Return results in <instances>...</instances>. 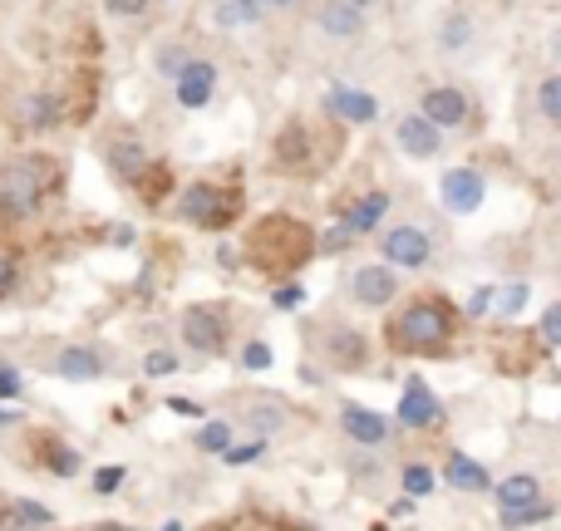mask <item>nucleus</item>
Returning <instances> with one entry per match:
<instances>
[{"instance_id":"16","label":"nucleus","mask_w":561,"mask_h":531,"mask_svg":"<svg viewBox=\"0 0 561 531\" xmlns=\"http://www.w3.org/2000/svg\"><path fill=\"white\" fill-rule=\"evenodd\" d=\"M542 503V483L533 473H513L497 483V507H533Z\"/></svg>"},{"instance_id":"19","label":"nucleus","mask_w":561,"mask_h":531,"mask_svg":"<svg viewBox=\"0 0 561 531\" xmlns=\"http://www.w3.org/2000/svg\"><path fill=\"white\" fill-rule=\"evenodd\" d=\"M55 118H59V108H55V99L45 94V89H35V94H25L20 99V124L25 128H55Z\"/></svg>"},{"instance_id":"45","label":"nucleus","mask_w":561,"mask_h":531,"mask_svg":"<svg viewBox=\"0 0 561 531\" xmlns=\"http://www.w3.org/2000/svg\"><path fill=\"white\" fill-rule=\"evenodd\" d=\"M547 55H552V59H557V65H561V25L552 30V35H547Z\"/></svg>"},{"instance_id":"39","label":"nucleus","mask_w":561,"mask_h":531,"mask_svg":"<svg viewBox=\"0 0 561 531\" xmlns=\"http://www.w3.org/2000/svg\"><path fill=\"white\" fill-rule=\"evenodd\" d=\"M15 507H20V512H25L35 527H49V522H55V517H49V507H39V503H15Z\"/></svg>"},{"instance_id":"5","label":"nucleus","mask_w":561,"mask_h":531,"mask_svg":"<svg viewBox=\"0 0 561 531\" xmlns=\"http://www.w3.org/2000/svg\"><path fill=\"white\" fill-rule=\"evenodd\" d=\"M232 212H237V197L222 193V187L197 183V187H187L183 193V217L187 222H197V227H222Z\"/></svg>"},{"instance_id":"25","label":"nucleus","mask_w":561,"mask_h":531,"mask_svg":"<svg viewBox=\"0 0 561 531\" xmlns=\"http://www.w3.org/2000/svg\"><path fill=\"white\" fill-rule=\"evenodd\" d=\"M227 443H232V428L227 424H207L203 434H197V448H203V453H227Z\"/></svg>"},{"instance_id":"11","label":"nucleus","mask_w":561,"mask_h":531,"mask_svg":"<svg viewBox=\"0 0 561 531\" xmlns=\"http://www.w3.org/2000/svg\"><path fill=\"white\" fill-rule=\"evenodd\" d=\"M399 418H404L409 428H434L438 418H444V408H438V399L428 394L424 379H409V384H404V399H399Z\"/></svg>"},{"instance_id":"34","label":"nucleus","mask_w":561,"mask_h":531,"mask_svg":"<svg viewBox=\"0 0 561 531\" xmlns=\"http://www.w3.org/2000/svg\"><path fill=\"white\" fill-rule=\"evenodd\" d=\"M262 453H266V443H262V438H252L247 448H227V463H256Z\"/></svg>"},{"instance_id":"28","label":"nucleus","mask_w":561,"mask_h":531,"mask_svg":"<svg viewBox=\"0 0 561 531\" xmlns=\"http://www.w3.org/2000/svg\"><path fill=\"white\" fill-rule=\"evenodd\" d=\"M527 296H533V286H527V280H507V290H503V300H497V305H503V315H517V310L527 305Z\"/></svg>"},{"instance_id":"21","label":"nucleus","mask_w":561,"mask_h":531,"mask_svg":"<svg viewBox=\"0 0 561 531\" xmlns=\"http://www.w3.org/2000/svg\"><path fill=\"white\" fill-rule=\"evenodd\" d=\"M108 168H114L118 177H138L148 168V153L138 143H114L108 148Z\"/></svg>"},{"instance_id":"6","label":"nucleus","mask_w":561,"mask_h":531,"mask_svg":"<svg viewBox=\"0 0 561 531\" xmlns=\"http://www.w3.org/2000/svg\"><path fill=\"white\" fill-rule=\"evenodd\" d=\"M325 114L340 118V124H375V118H379V99L369 94V89H355V84H330Z\"/></svg>"},{"instance_id":"13","label":"nucleus","mask_w":561,"mask_h":531,"mask_svg":"<svg viewBox=\"0 0 561 531\" xmlns=\"http://www.w3.org/2000/svg\"><path fill=\"white\" fill-rule=\"evenodd\" d=\"M316 25L325 30L330 39H355L359 30H365V10H355L350 0H325V5L316 10Z\"/></svg>"},{"instance_id":"26","label":"nucleus","mask_w":561,"mask_h":531,"mask_svg":"<svg viewBox=\"0 0 561 531\" xmlns=\"http://www.w3.org/2000/svg\"><path fill=\"white\" fill-rule=\"evenodd\" d=\"M187 59H193V55H187L183 45H163V55H158V74L178 79V74H183V69H187Z\"/></svg>"},{"instance_id":"3","label":"nucleus","mask_w":561,"mask_h":531,"mask_svg":"<svg viewBox=\"0 0 561 531\" xmlns=\"http://www.w3.org/2000/svg\"><path fill=\"white\" fill-rule=\"evenodd\" d=\"M379 256H385V266L419 270V266H428V256H434V242H428L424 227H389L385 242H379Z\"/></svg>"},{"instance_id":"10","label":"nucleus","mask_w":561,"mask_h":531,"mask_svg":"<svg viewBox=\"0 0 561 531\" xmlns=\"http://www.w3.org/2000/svg\"><path fill=\"white\" fill-rule=\"evenodd\" d=\"M419 114H424L434 128H458L468 118V94L454 84H438L424 94V108H419Z\"/></svg>"},{"instance_id":"2","label":"nucleus","mask_w":561,"mask_h":531,"mask_svg":"<svg viewBox=\"0 0 561 531\" xmlns=\"http://www.w3.org/2000/svg\"><path fill=\"white\" fill-rule=\"evenodd\" d=\"M45 183H49V163H30V158H20V163H10L5 177H0V203H5L15 217H30L39 207Z\"/></svg>"},{"instance_id":"29","label":"nucleus","mask_w":561,"mask_h":531,"mask_svg":"<svg viewBox=\"0 0 561 531\" xmlns=\"http://www.w3.org/2000/svg\"><path fill=\"white\" fill-rule=\"evenodd\" d=\"M144 369H148V374H153V379H163V374H173V369H178V359L168 355V349H153V355L144 359Z\"/></svg>"},{"instance_id":"36","label":"nucleus","mask_w":561,"mask_h":531,"mask_svg":"<svg viewBox=\"0 0 561 531\" xmlns=\"http://www.w3.org/2000/svg\"><path fill=\"white\" fill-rule=\"evenodd\" d=\"M104 10H108V15H144V10H148V0H104Z\"/></svg>"},{"instance_id":"14","label":"nucleus","mask_w":561,"mask_h":531,"mask_svg":"<svg viewBox=\"0 0 561 531\" xmlns=\"http://www.w3.org/2000/svg\"><path fill=\"white\" fill-rule=\"evenodd\" d=\"M340 424H345V434L355 438V443L365 448H379L389 438V424L375 414V408H359V404H345V414H340Z\"/></svg>"},{"instance_id":"17","label":"nucleus","mask_w":561,"mask_h":531,"mask_svg":"<svg viewBox=\"0 0 561 531\" xmlns=\"http://www.w3.org/2000/svg\"><path fill=\"white\" fill-rule=\"evenodd\" d=\"M385 212H389V193H365L355 207L345 212V222H350V232H375L379 222H385Z\"/></svg>"},{"instance_id":"40","label":"nucleus","mask_w":561,"mask_h":531,"mask_svg":"<svg viewBox=\"0 0 561 531\" xmlns=\"http://www.w3.org/2000/svg\"><path fill=\"white\" fill-rule=\"evenodd\" d=\"M10 286H15V256L0 252V296H5Z\"/></svg>"},{"instance_id":"24","label":"nucleus","mask_w":561,"mask_h":531,"mask_svg":"<svg viewBox=\"0 0 561 531\" xmlns=\"http://www.w3.org/2000/svg\"><path fill=\"white\" fill-rule=\"evenodd\" d=\"M552 517V507L547 503H533V507H503V527H537Z\"/></svg>"},{"instance_id":"8","label":"nucleus","mask_w":561,"mask_h":531,"mask_svg":"<svg viewBox=\"0 0 561 531\" xmlns=\"http://www.w3.org/2000/svg\"><path fill=\"white\" fill-rule=\"evenodd\" d=\"M394 143H399V153H409V158H434L438 148H444V128H434L424 114H404L394 124Z\"/></svg>"},{"instance_id":"48","label":"nucleus","mask_w":561,"mask_h":531,"mask_svg":"<svg viewBox=\"0 0 561 531\" xmlns=\"http://www.w3.org/2000/svg\"><path fill=\"white\" fill-rule=\"evenodd\" d=\"M99 531H128V527H114V522H104V527H99Z\"/></svg>"},{"instance_id":"15","label":"nucleus","mask_w":561,"mask_h":531,"mask_svg":"<svg viewBox=\"0 0 561 531\" xmlns=\"http://www.w3.org/2000/svg\"><path fill=\"white\" fill-rule=\"evenodd\" d=\"M473 20H468V10H448L444 20H438V45L448 49V55H463V49H473Z\"/></svg>"},{"instance_id":"4","label":"nucleus","mask_w":561,"mask_h":531,"mask_svg":"<svg viewBox=\"0 0 561 531\" xmlns=\"http://www.w3.org/2000/svg\"><path fill=\"white\" fill-rule=\"evenodd\" d=\"M438 197H444L448 212L468 217V212H478V207H483L488 183H483V173H478V168H448V173L438 177Z\"/></svg>"},{"instance_id":"1","label":"nucleus","mask_w":561,"mask_h":531,"mask_svg":"<svg viewBox=\"0 0 561 531\" xmlns=\"http://www.w3.org/2000/svg\"><path fill=\"white\" fill-rule=\"evenodd\" d=\"M448 335H454V315L438 300H419L394 320V345L409 355H434L448 345Z\"/></svg>"},{"instance_id":"43","label":"nucleus","mask_w":561,"mask_h":531,"mask_svg":"<svg viewBox=\"0 0 561 531\" xmlns=\"http://www.w3.org/2000/svg\"><path fill=\"white\" fill-rule=\"evenodd\" d=\"M49 463H55V473H75V467H79V458H75V453H55V458H49Z\"/></svg>"},{"instance_id":"20","label":"nucleus","mask_w":561,"mask_h":531,"mask_svg":"<svg viewBox=\"0 0 561 531\" xmlns=\"http://www.w3.org/2000/svg\"><path fill=\"white\" fill-rule=\"evenodd\" d=\"M59 374L65 379H99L104 374V359L94 355V349H59Z\"/></svg>"},{"instance_id":"32","label":"nucleus","mask_w":561,"mask_h":531,"mask_svg":"<svg viewBox=\"0 0 561 531\" xmlns=\"http://www.w3.org/2000/svg\"><path fill=\"white\" fill-rule=\"evenodd\" d=\"M242 365H247V369H266V365H272V349H266L262 339H252V345L242 349Z\"/></svg>"},{"instance_id":"31","label":"nucleus","mask_w":561,"mask_h":531,"mask_svg":"<svg viewBox=\"0 0 561 531\" xmlns=\"http://www.w3.org/2000/svg\"><path fill=\"white\" fill-rule=\"evenodd\" d=\"M118 483H124V467H99L94 473V493H118Z\"/></svg>"},{"instance_id":"22","label":"nucleus","mask_w":561,"mask_h":531,"mask_svg":"<svg viewBox=\"0 0 561 531\" xmlns=\"http://www.w3.org/2000/svg\"><path fill=\"white\" fill-rule=\"evenodd\" d=\"M537 108H542L547 124L561 128V74H552V79H542V84H537Z\"/></svg>"},{"instance_id":"18","label":"nucleus","mask_w":561,"mask_h":531,"mask_svg":"<svg viewBox=\"0 0 561 531\" xmlns=\"http://www.w3.org/2000/svg\"><path fill=\"white\" fill-rule=\"evenodd\" d=\"M448 483H454L458 493H483L493 477H488V467L473 463L468 453H448Z\"/></svg>"},{"instance_id":"23","label":"nucleus","mask_w":561,"mask_h":531,"mask_svg":"<svg viewBox=\"0 0 561 531\" xmlns=\"http://www.w3.org/2000/svg\"><path fill=\"white\" fill-rule=\"evenodd\" d=\"M217 20H222V25H256V20H262V0H227Z\"/></svg>"},{"instance_id":"46","label":"nucleus","mask_w":561,"mask_h":531,"mask_svg":"<svg viewBox=\"0 0 561 531\" xmlns=\"http://www.w3.org/2000/svg\"><path fill=\"white\" fill-rule=\"evenodd\" d=\"M350 5H355V10H375L379 0H350Z\"/></svg>"},{"instance_id":"27","label":"nucleus","mask_w":561,"mask_h":531,"mask_svg":"<svg viewBox=\"0 0 561 531\" xmlns=\"http://www.w3.org/2000/svg\"><path fill=\"white\" fill-rule=\"evenodd\" d=\"M404 493H409V497H428V493H434V473H428L424 463L404 467Z\"/></svg>"},{"instance_id":"37","label":"nucleus","mask_w":561,"mask_h":531,"mask_svg":"<svg viewBox=\"0 0 561 531\" xmlns=\"http://www.w3.org/2000/svg\"><path fill=\"white\" fill-rule=\"evenodd\" d=\"M272 300H276V305H280V310H296V305H300V300H306V290H300V286H280V290H276V296H272Z\"/></svg>"},{"instance_id":"30","label":"nucleus","mask_w":561,"mask_h":531,"mask_svg":"<svg viewBox=\"0 0 561 531\" xmlns=\"http://www.w3.org/2000/svg\"><path fill=\"white\" fill-rule=\"evenodd\" d=\"M330 349H340V355H345V369H355V359H359V339L355 335H345V330L330 335Z\"/></svg>"},{"instance_id":"44","label":"nucleus","mask_w":561,"mask_h":531,"mask_svg":"<svg viewBox=\"0 0 561 531\" xmlns=\"http://www.w3.org/2000/svg\"><path fill=\"white\" fill-rule=\"evenodd\" d=\"M168 408H173V414H203L193 399H168Z\"/></svg>"},{"instance_id":"33","label":"nucleus","mask_w":561,"mask_h":531,"mask_svg":"<svg viewBox=\"0 0 561 531\" xmlns=\"http://www.w3.org/2000/svg\"><path fill=\"white\" fill-rule=\"evenodd\" d=\"M0 531H45V527H35L20 507H10V512H0Z\"/></svg>"},{"instance_id":"12","label":"nucleus","mask_w":561,"mask_h":531,"mask_svg":"<svg viewBox=\"0 0 561 531\" xmlns=\"http://www.w3.org/2000/svg\"><path fill=\"white\" fill-rule=\"evenodd\" d=\"M183 339L197 349V355H217V349L227 345V330H222V320H217L213 310H187L183 315Z\"/></svg>"},{"instance_id":"7","label":"nucleus","mask_w":561,"mask_h":531,"mask_svg":"<svg viewBox=\"0 0 561 531\" xmlns=\"http://www.w3.org/2000/svg\"><path fill=\"white\" fill-rule=\"evenodd\" d=\"M217 89V65L213 59H187V69L173 79V94L183 108H207Z\"/></svg>"},{"instance_id":"9","label":"nucleus","mask_w":561,"mask_h":531,"mask_svg":"<svg viewBox=\"0 0 561 531\" xmlns=\"http://www.w3.org/2000/svg\"><path fill=\"white\" fill-rule=\"evenodd\" d=\"M350 290H355L359 305H389L399 296V276H394V266H359L350 276Z\"/></svg>"},{"instance_id":"42","label":"nucleus","mask_w":561,"mask_h":531,"mask_svg":"<svg viewBox=\"0 0 561 531\" xmlns=\"http://www.w3.org/2000/svg\"><path fill=\"white\" fill-rule=\"evenodd\" d=\"M493 300H497V290H493V286H483V290H478L473 300H468V310H473V315H483V310L493 305Z\"/></svg>"},{"instance_id":"47","label":"nucleus","mask_w":561,"mask_h":531,"mask_svg":"<svg viewBox=\"0 0 561 531\" xmlns=\"http://www.w3.org/2000/svg\"><path fill=\"white\" fill-rule=\"evenodd\" d=\"M262 5H272V10H286V5H296V0H262Z\"/></svg>"},{"instance_id":"41","label":"nucleus","mask_w":561,"mask_h":531,"mask_svg":"<svg viewBox=\"0 0 561 531\" xmlns=\"http://www.w3.org/2000/svg\"><path fill=\"white\" fill-rule=\"evenodd\" d=\"M15 394H20V374L0 365V399H15Z\"/></svg>"},{"instance_id":"35","label":"nucleus","mask_w":561,"mask_h":531,"mask_svg":"<svg viewBox=\"0 0 561 531\" xmlns=\"http://www.w3.org/2000/svg\"><path fill=\"white\" fill-rule=\"evenodd\" d=\"M542 339H547V345H561V305H552L542 315Z\"/></svg>"},{"instance_id":"38","label":"nucleus","mask_w":561,"mask_h":531,"mask_svg":"<svg viewBox=\"0 0 561 531\" xmlns=\"http://www.w3.org/2000/svg\"><path fill=\"white\" fill-rule=\"evenodd\" d=\"M350 236H355V232H350V222H340L335 232H325V252H345Z\"/></svg>"}]
</instances>
